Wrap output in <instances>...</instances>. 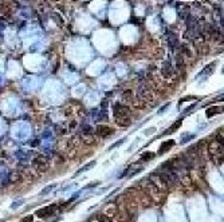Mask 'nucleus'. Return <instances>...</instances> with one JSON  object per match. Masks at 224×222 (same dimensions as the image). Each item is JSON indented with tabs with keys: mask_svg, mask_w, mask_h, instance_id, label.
I'll list each match as a JSON object with an SVG mask.
<instances>
[{
	"mask_svg": "<svg viewBox=\"0 0 224 222\" xmlns=\"http://www.w3.org/2000/svg\"><path fill=\"white\" fill-rule=\"evenodd\" d=\"M153 157H155V154H153V152H145V154L142 155V161H150L152 158H153Z\"/></svg>",
	"mask_w": 224,
	"mask_h": 222,
	"instance_id": "nucleus-25",
	"label": "nucleus"
},
{
	"mask_svg": "<svg viewBox=\"0 0 224 222\" xmlns=\"http://www.w3.org/2000/svg\"><path fill=\"white\" fill-rule=\"evenodd\" d=\"M82 133L83 134H93V128L90 127V126H82Z\"/></svg>",
	"mask_w": 224,
	"mask_h": 222,
	"instance_id": "nucleus-24",
	"label": "nucleus"
},
{
	"mask_svg": "<svg viewBox=\"0 0 224 222\" xmlns=\"http://www.w3.org/2000/svg\"><path fill=\"white\" fill-rule=\"evenodd\" d=\"M208 152L212 157V161H213L215 158L223 155V145L218 143L216 140H212V142L208 145Z\"/></svg>",
	"mask_w": 224,
	"mask_h": 222,
	"instance_id": "nucleus-4",
	"label": "nucleus"
},
{
	"mask_svg": "<svg viewBox=\"0 0 224 222\" xmlns=\"http://www.w3.org/2000/svg\"><path fill=\"white\" fill-rule=\"evenodd\" d=\"M55 205H51V206H46V207H42V209L36 210V217H39V218H47V217H50L51 214H54L55 211Z\"/></svg>",
	"mask_w": 224,
	"mask_h": 222,
	"instance_id": "nucleus-7",
	"label": "nucleus"
},
{
	"mask_svg": "<svg viewBox=\"0 0 224 222\" xmlns=\"http://www.w3.org/2000/svg\"><path fill=\"white\" fill-rule=\"evenodd\" d=\"M149 181L152 182V186L155 189H157L158 192H161V193H164L165 190L168 189V185H167V182L161 178L160 175H156V174H150V177H149Z\"/></svg>",
	"mask_w": 224,
	"mask_h": 222,
	"instance_id": "nucleus-2",
	"label": "nucleus"
},
{
	"mask_svg": "<svg viewBox=\"0 0 224 222\" xmlns=\"http://www.w3.org/2000/svg\"><path fill=\"white\" fill-rule=\"evenodd\" d=\"M101 106H102V109H106V107H107V101H103Z\"/></svg>",
	"mask_w": 224,
	"mask_h": 222,
	"instance_id": "nucleus-30",
	"label": "nucleus"
},
{
	"mask_svg": "<svg viewBox=\"0 0 224 222\" xmlns=\"http://www.w3.org/2000/svg\"><path fill=\"white\" fill-rule=\"evenodd\" d=\"M122 103H132V101L134 99V94L132 90H125L124 92H122Z\"/></svg>",
	"mask_w": 224,
	"mask_h": 222,
	"instance_id": "nucleus-11",
	"label": "nucleus"
},
{
	"mask_svg": "<svg viewBox=\"0 0 224 222\" xmlns=\"http://www.w3.org/2000/svg\"><path fill=\"white\" fill-rule=\"evenodd\" d=\"M20 222H34V217L32 216H27L24 218H21Z\"/></svg>",
	"mask_w": 224,
	"mask_h": 222,
	"instance_id": "nucleus-27",
	"label": "nucleus"
},
{
	"mask_svg": "<svg viewBox=\"0 0 224 222\" xmlns=\"http://www.w3.org/2000/svg\"><path fill=\"white\" fill-rule=\"evenodd\" d=\"M216 142L220 143V145H223V128L216 133Z\"/></svg>",
	"mask_w": 224,
	"mask_h": 222,
	"instance_id": "nucleus-23",
	"label": "nucleus"
},
{
	"mask_svg": "<svg viewBox=\"0 0 224 222\" xmlns=\"http://www.w3.org/2000/svg\"><path fill=\"white\" fill-rule=\"evenodd\" d=\"M115 125L120 126V127H129L132 125V121L129 116H125V118H115Z\"/></svg>",
	"mask_w": 224,
	"mask_h": 222,
	"instance_id": "nucleus-13",
	"label": "nucleus"
},
{
	"mask_svg": "<svg viewBox=\"0 0 224 222\" xmlns=\"http://www.w3.org/2000/svg\"><path fill=\"white\" fill-rule=\"evenodd\" d=\"M220 113H221V107H211V109H208V111H207V116L211 118V116H213L215 114H220Z\"/></svg>",
	"mask_w": 224,
	"mask_h": 222,
	"instance_id": "nucleus-20",
	"label": "nucleus"
},
{
	"mask_svg": "<svg viewBox=\"0 0 224 222\" xmlns=\"http://www.w3.org/2000/svg\"><path fill=\"white\" fill-rule=\"evenodd\" d=\"M11 12H12V9L8 3L0 4V20H8L11 18Z\"/></svg>",
	"mask_w": 224,
	"mask_h": 222,
	"instance_id": "nucleus-8",
	"label": "nucleus"
},
{
	"mask_svg": "<svg viewBox=\"0 0 224 222\" xmlns=\"http://www.w3.org/2000/svg\"><path fill=\"white\" fill-rule=\"evenodd\" d=\"M173 146H175V140H168V142H164L162 145H161L160 150H158V154H162V152L168 151V150H170Z\"/></svg>",
	"mask_w": 224,
	"mask_h": 222,
	"instance_id": "nucleus-15",
	"label": "nucleus"
},
{
	"mask_svg": "<svg viewBox=\"0 0 224 222\" xmlns=\"http://www.w3.org/2000/svg\"><path fill=\"white\" fill-rule=\"evenodd\" d=\"M152 205V199L149 195H144L142 197V206L144 207H149Z\"/></svg>",
	"mask_w": 224,
	"mask_h": 222,
	"instance_id": "nucleus-22",
	"label": "nucleus"
},
{
	"mask_svg": "<svg viewBox=\"0 0 224 222\" xmlns=\"http://www.w3.org/2000/svg\"><path fill=\"white\" fill-rule=\"evenodd\" d=\"M179 15L181 16L182 19H184L185 16H188V15H189V7L180 4V6H179Z\"/></svg>",
	"mask_w": 224,
	"mask_h": 222,
	"instance_id": "nucleus-19",
	"label": "nucleus"
},
{
	"mask_svg": "<svg viewBox=\"0 0 224 222\" xmlns=\"http://www.w3.org/2000/svg\"><path fill=\"white\" fill-rule=\"evenodd\" d=\"M20 179H21V174L19 173L18 170H14V171L9 173V175H8V182L9 183H18Z\"/></svg>",
	"mask_w": 224,
	"mask_h": 222,
	"instance_id": "nucleus-14",
	"label": "nucleus"
},
{
	"mask_svg": "<svg viewBox=\"0 0 224 222\" xmlns=\"http://www.w3.org/2000/svg\"><path fill=\"white\" fill-rule=\"evenodd\" d=\"M132 104H133V107H136V109H138V110L145 109V107H146V103L142 101V99H140L138 96L134 98L133 101H132Z\"/></svg>",
	"mask_w": 224,
	"mask_h": 222,
	"instance_id": "nucleus-18",
	"label": "nucleus"
},
{
	"mask_svg": "<svg viewBox=\"0 0 224 222\" xmlns=\"http://www.w3.org/2000/svg\"><path fill=\"white\" fill-rule=\"evenodd\" d=\"M130 115V109L124 103H115L114 104V116L115 118H125Z\"/></svg>",
	"mask_w": 224,
	"mask_h": 222,
	"instance_id": "nucleus-5",
	"label": "nucleus"
},
{
	"mask_svg": "<svg viewBox=\"0 0 224 222\" xmlns=\"http://www.w3.org/2000/svg\"><path fill=\"white\" fill-rule=\"evenodd\" d=\"M32 167L38 171V173H46L50 167V161L44 155H39L32 161Z\"/></svg>",
	"mask_w": 224,
	"mask_h": 222,
	"instance_id": "nucleus-1",
	"label": "nucleus"
},
{
	"mask_svg": "<svg viewBox=\"0 0 224 222\" xmlns=\"http://www.w3.org/2000/svg\"><path fill=\"white\" fill-rule=\"evenodd\" d=\"M79 145H81V138L79 137H73V138H70L69 142H67V149L69 150H75Z\"/></svg>",
	"mask_w": 224,
	"mask_h": 222,
	"instance_id": "nucleus-12",
	"label": "nucleus"
},
{
	"mask_svg": "<svg viewBox=\"0 0 224 222\" xmlns=\"http://www.w3.org/2000/svg\"><path fill=\"white\" fill-rule=\"evenodd\" d=\"M161 74H162V76L165 78V79H168V78H170L173 74V68H172V64L169 63V62H165V63L162 64V68H161Z\"/></svg>",
	"mask_w": 224,
	"mask_h": 222,
	"instance_id": "nucleus-9",
	"label": "nucleus"
},
{
	"mask_svg": "<svg viewBox=\"0 0 224 222\" xmlns=\"http://www.w3.org/2000/svg\"><path fill=\"white\" fill-rule=\"evenodd\" d=\"M115 211H117V209H115L114 205H109V206L105 209V211H103V216L109 217V218H114Z\"/></svg>",
	"mask_w": 224,
	"mask_h": 222,
	"instance_id": "nucleus-16",
	"label": "nucleus"
},
{
	"mask_svg": "<svg viewBox=\"0 0 224 222\" xmlns=\"http://www.w3.org/2000/svg\"><path fill=\"white\" fill-rule=\"evenodd\" d=\"M132 23H138V24H140V23H141V20H140V19L133 18V19H132Z\"/></svg>",
	"mask_w": 224,
	"mask_h": 222,
	"instance_id": "nucleus-29",
	"label": "nucleus"
},
{
	"mask_svg": "<svg viewBox=\"0 0 224 222\" xmlns=\"http://www.w3.org/2000/svg\"><path fill=\"white\" fill-rule=\"evenodd\" d=\"M77 126V122H73V123H70V128H75Z\"/></svg>",
	"mask_w": 224,
	"mask_h": 222,
	"instance_id": "nucleus-31",
	"label": "nucleus"
},
{
	"mask_svg": "<svg viewBox=\"0 0 224 222\" xmlns=\"http://www.w3.org/2000/svg\"><path fill=\"white\" fill-rule=\"evenodd\" d=\"M52 19H54V20L57 21V24H58V26H62V24H63V20H62V18L57 16V13H52Z\"/></svg>",
	"mask_w": 224,
	"mask_h": 222,
	"instance_id": "nucleus-26",
	"label": "nucleus"
},
{
	"mask_svg": "<svg viewBox=\"0 0 224 222\" xmlns=\"http://www.w3.org/2000/svg\"><path fill=\"white\" fill-rule=\"evenodd\" d=\"M81 143L90 146V145H95V143H97V139H95V137H94L93 134H86V135L83 134L81 137Z\"/></svg>",
	"mask_w": 224,
	"mask_h": 222,
	"instance_id": "nucleus-10",
	"label": "nucleus"
},
{
	"mask_svg": "<svg viewBox=\"0 0 224 222\" xmlns=\"http://www.w3.org/2000/svg\"><path fill=\"white\" fill-rule=\"evenodd\" d=\"M180 126H181V121H177V122H176V123H173V125L170 126V127L168 128L167 131H165V134H172L173 131H176V130H177V128L180 127Z\"/></svg>",
	"mask_w": 224,
	"mask_h": 222,
	"instance_id": "nucleus-21",
	"label": "nucleus"
},
{
	"mask_svg": "<svg viewBox=\"0 0 224 222\" xmlns=\"http://www.w3.org/2000/svg\"><path fill=\"white\" fill-rule=\"evenodd\" d=\"M38 145H39V140H32V143H31V146H38Z\"/></svg>",
	"mask_w": 224,
	"mask_h": 222,
	"instance_id": "nucleus-28",
	"label": "nucleus"
},
{
	"mask_svg": "<svg viewBox=\"0 0 224 222\" xmlns=\"http://www.w3.org/2000/svg\"><path fill=\"white\" fill-rule=\"evenodd\" d=\"M137 95H138L140 99H142L145 103L150 102L153 99V92H152L150 87L148 84H141L138 87V91H137Z\"/></svg>",
	"mask_w": 224,
	"mask_h": 222,
	"instance_id": "nucleus-3",
	"label": "nucleus"
},
{
	"mask_svg": "<svg viewBox=\"0 0 224 222\" xmlns=\"http://www.w3.org/2000/svg\"><path fill=\"white\" fill-rule=\"evenodd\" d=\"M95 133L102 138H107L114 134V130H113V127H110L107 125H98L97 128H95Z\"/></svg>",
	"mask_w": 224,
	"mask_h": 222,
	"instance_id": "nucleus-6",
	"label": "nucleus"
},
{
	"mask_svg": "<svg viewBox=\"0 0 224 222\" xmlns=\"http://www.w3.org/2000/svg\"><path fill=\"white\" fill-rule=\"evenodd\" d=\"M179 182L181 183L182 186H191V177H189V174H181V175L179 177Z\"/></svg>",
	"mask_w": 224,
	"mask_h": 222,
	"instance_id": "nucleus-17",
	"label": "nucleus"
}]
</instances>
